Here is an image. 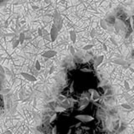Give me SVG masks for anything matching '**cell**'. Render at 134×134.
<instances>
[{
	"label": "cell",
	"instance_id": "cell-1",
	"mask_svg": "<svg viewBox=\"0 0 134 134\" xmlns=\"http://www.w3.org/2000/svg\"><path fill=\"white\" fill-rule=\"evenodd\" d=\"M53 24L57 27L59 31L63 27V18H62L61 14L58 12V10H54V24Z\"/></svg>",
	"mask_w": 134,
	"mask_h": 134
},
{
	"label": "cell",
	"instance_id": "cell-2",
	"mask_svg": "<svg viewBox=\"0 0 134 134\" xmlns=\"http://www.w3.org/2000/svg\"><path fill=\"white\" fill-rule=\"evenodd\" d=\"M58 34H59V30H58L57 27L53 24L51 29H50V40L53 41V42L55 41L56 39H57V37H58Z\"/></svg>",
	"mask_w": 134,
	"mask_h": 134
},
{
	"label": "cell",
	"instance_id": "cell-3",
	"mask_svg": "<svg viewBox=\"0 0 134 134\" xmlns=\"http://www.w3.org/2000/svg\"><path fill=\"white\" fill-rule=\"evenodd\" d=\"M75 118L83 122H90L94 120L93 116H89V115H78V116H75Z\"/></svg>",
	"mask_w": 134,
	"mask_h": 134
},
{
	"label": "cell",
	"instance_id": "cell-4",
	"mask_svg": "<svg viewBox=\"0 0 134 134\" xmlns=\"http://www.w3.org/2000/svg\"><path fill=\"white\" fill-rule=\"evenodd\" d=\"M20 75H22L23 77H24L25 80H27L29 82H35L37 81V78L35 76H34L33 75L31 74H29V73H26V72H21L20 73Z\"/></svg>",
	"mask_w": 134,
	"mask_h": 134
},
{
	"label": "cell",
	"instance_id": "cell-5",
	"mask_svg": "<svg viewBox=\"0 0 134 134\" xmlns=\"http://www.w3.org/2000/svg\"><path fill=\"white\" fill-rule=\"evenodd\" d=\"M57 52L55 50H47V51L44 52L42 54V57L44 58H47V59H50V58H53L54 56L56 55Z\"/></svg>",
	"mask_w": 134,
	"mask_h": 134
},
{
	"label": "cell",
	"instance_id": "cell-6",
	"mask_svg": "<svg viewBox=\"0 0 134 134\" xmlns=\"http://www.w3.org/2000/svg\"><path fill=\"white\" fill-rule=\"evenodd\" d=\"M124 24H123V22L122 21H121V20L119 19H117V20H116V22H115V24H114V28H115V29H116V31L117 32H119L121 29H124Z\"/></svg>",
	"mask_w": 134,
	"mask_h": 134
},
{
	"label": "cell",
	"instance_id": "cell-7",
	"mask_svg": "<svg viewBox=\"0 0 134 134\" xmlns=\"http://www.w3.org/2000/svg\"><path fill=\"white\" fill-rule=\"evenodd\" d=\"M103 60H104V55H103V54L98 56V57L97 58V60H96V61H95V67L99 66V65L103 62Z\"/></svg>",
	"mask_w": 134,
	"mask_h": 134
},
{
	"label": "cell",
	"instance_id": "cell-8",
	"mask_svg": "<svg viewBox=\"0 0 134 134\" xmlns=\"http://www.w3.org/2000/svg\"><path fill=\"white\" fill-rule=\"evenodd\" d=\"M112 63L116 64V65H125L127 64V62L122 59H116L112 60Z\"/></svg>",
	"mask_w": 134,
	"mask_h": 134
},
{
	"label": "cell",
	"instance_id": "cell-9",
	"mask_svg": "<svg viewBox=\"0 0 134 134\" xmlns=\"http://www.w3.org/2000/svg\"><path fill=\"white\" fill-rule=\"evenodd\" d=\"M70 39H71V42L75 43L76 42V33L74 30H71L70 31Z\"/></svg>",
	"mask_w": 134,
	"mask_h": 134
},
{
	"label": "cell",
	"instance_id": "cell-10",
	"mask_svg": "<svg viewBox=\"0 0 134 134\" xmlns=\"http://www.w3.org/2000/svg\"><path fill=\"white\" fill-rule=\"evenodd\" d=\"M90 91L92 92V96H91V99L93 100L94 101H97V100H99L100 99V95L97 93L96 90H90Z\"/></svg>",
	"mask_w": 134,
	"mask_h": 134
},
{
	"label": "cell",
	"instance_id": "cell-11",
	"mask_svg": "<svg viewBox=\"0 0 134 134\" xmlns=\"http://www.w3.org/2000/svg\"><path fill=\"white\" fill-rule=\"evenodd\" d=\"M101 27L105 30H108L109 28H110L107 21H105V20H101Z\"/></svg>",
	"mask_w": 134,
	"mask_h": 134
},
{
	"label": "cell",
	"instance_id": "cell-12",
	"mask_svg": "<svg viewBox=\"0 0 134 134\" xmlns=\"http://www.w3.org/2000/svg\"><path fill=\"white\" fill-rule=\"evenodd\" d=\"M26 39V36L24 33H20L19 37H18V40L20 41V45H23L24 42V40Z\"/></svg>",
	"mask_w": 134,
	"mask_h": 134
},
{
	"label": "cell",
	"instance_id": "cell-13",
	"mask_svg": "<svg viewBox=\"0 0 134 134\" xmlns=\"http://www.w3.org/2000/svg\"><path fill=\"white\" fill-rule=\"evenodd\" d=\"M121 107H123L124 109H127V110H131L132 109V106L130 103L128 102H125V103H122V105H121Z\"/></svg>",
	"mask_w": 134,
	"mask_h": 134
},
{
	"label": "cell",
	"instance_id": "cell-14",
	"mask_svg": "<svg viewBox=\"0 0 134 134\" xmlns=\"http://www.w3.org/2000/svg\"><path fill=\"white\" fill-rule=\"evenodd\" d=\"M35 69H36L37 71H40V69H41V65H40V62H39V60H36V61H35Z\"/></svg>",
	"mask_w": 134,
	"mask_h": 134
},
{
	"label": "cell",
	"instance_id": "cell-15",
	"mask_svg": "<svg viewBox=\"0 0 134 134\" xmlns=\"http://www.w3.org/2000/svg\"><path fill=\"white\" fill-rule=\"evenodd\" d=\"M20 44V41L18 40V39H15V40L13 42V45H12V46H13V48L15 49V48H17V47L18 46V45Z\"/></svg>",
	"mask_w": 134,
	"mask_h": 134
},
{
	"label": "cell",
	"instance_id": "cell-16",
	"mask_svg": "<svg viewBox=\"0 0 134 134\" xmlns=\"http://www.w3.org/2000/svg\"><path fill=\"white\" fill-rule=\"evenodd\" d=\"M93 47H94L93 45H86L83 47V50H91Z\"/></svg>",
	"mask_w": 134,
	"mask_h": 134
},
{
	"label": "cell",
	"instance_id": "cell-17",
	"mask_svg": "<svg viewBox=\"0 0 134 134\" xmlns=\"http://www.w3.org/2000/svg\"><path fill=\"white\" fill-rule=\"evenodd\" d=\"M90 37L93 39V38H95L96 37V35H97V30H96L95 29H93L90 31Z\"/></svg>",
	"mask_w": 134,
	"mask_h": 134
},
{
	"label": "cell",
	"instance_id": "cell-18",
	"mask_svg": "<svg viewBox=\"0 0 134 134\" xmlns=\"http://www.w3.org/2000/svg\"><path fill=\"white\" fill-rule=\"evenodd\" d=\"M124 87H125L126 90H129L130 89L129 83L127 82V80H124Z\"/></svg>",
	"mask_w": 134,
	"mask_h": 134
},
{
	"label": "cell",
	"instance_id": "cell-19",
	"mask_svg": "<svg viewBox=\"0 0 134 134\" xmlns=\"http://www.w3.org/2000/svg\"><path fill=\"white\" fill-rule=\"evenodd\" d=\"M55 111H56V112H65V108H64V107H56V108H55Z\"/></svg>",
	"mask_w": 134,
	"mask_h": 134
},
{
	"label": "cell",
	"instance_id": "cell-20",
	"mask_svg": "<svg viewBox=\"0 0 134 134\" xmlns=\"http://www.w3.org/2000/svg\"><path fill=\"white\" fill-rule=\"evenodd\" d=\"M70 52H71V54H75V50L74 49V47L71 45V46H70Z\"/></svg>",
	"mask_w": 134,
	"mask_h": 134
},
{
	"label": "cell",
	"instance_id": "cell-21",
	"mask_svg": "<svg viewBox=\"0 0 134 134\" xmlns=\"http://www.w3.org/2000/svg\"><path fill=\"white\" fill-rule=\"evenodd\" d=\"M38 35H39V36H43V30L40 29V28H39V29H38Z\"/></svg>",
	"mask_w": 134,
	"mask_h": 134
},
{
	"label": "cell",
	"instance_id": "cell-22",
	"mask_svg": "<svg viewBox=\"0 0 134 134\" xmlns=\"http://www.w3.org/2000/svg\"><path fill=\"white\" fill-rule=\"evenodd\" d=\"M127 101H129V102H134V95H133V96H132L131 97L128 98Z\"/></svg>",
	"mask_w": 134,
	"mask_h": 134
},
{
	"label": "cell",
	"instance_id": "cell-23",
	"mask_svg": "<svg viewBox=\"0 0 134 134\" xmlns=\"http://www.w3.org/2000/svg\"><path fill=\"white\" fill-rule=\"evenodd\" d=\"M54 65H52V66L50 67V71H49V74L51 75L52 73L54 72Z\"/></svg>",
	"mask_w": 134,
	"mask_h": 134
},
{
	"label": "cell",
	"instance_id": "cell-24",
	"mask_svg": "<svg viewBox=\"0 0 134 134\" xmlns=\"http://www.w3.org/2000/svg\"><path fill=\"white\" fill-rule=\"evenodd\" d=\"M81 71H83V72H91V70L90 69H82Z\"/></svg>",
	"mask_w": 134,
	"mask_h": 134
},
{
	"label": "cell",
	"instance_id": "cell-25",
	"mask_svg": "<svg viewBox=\"0 0 134 134\" xmlns=\"http://www.w3.org/2000/svg\"><path fill=\"white\" fill-rule=\"evenodd\" d=\"M56 116H57V115H56V114H54V116H52V117H51V119H50V122H52L53 121H54V119H55V118H56Z\"/></svg>",
	"mask_w": 134,
	"mask_h": 134
},
{
	"label": "cell",
	"instance_id": "cell-26",
	"mask_svg": "<svg viewBox=\"0 0 134 134\" xmlns=\"http://www.w3.org/2000/svg\"><path fill=\"white\" fill-rule=\"evenodd\" d=\"M25 36H26V39H30V38H31V35H30L29 33H27V35H25Z\"/></svg>",
	"mask_w": 134,
	"mask_h": 134
},
{
	"label": "cell",
	"instance_id": "cell-27",
	"mask_svg": "<svg viewBox=\"0 0 134 134\" xmlns=\"http://www.w3.org/2000/svg\"><path fill=\"white\" fill-rule=\"evenodd\" d=\"M73 84H74V83H71V90H70V91L71 92H72L73 91Z\"/></svg>",
	"mask_w": 134,
	"mask_h": 134
},
{
	"label": "cell",
	"instance_id": "cell-28",
	"mask_svg": "<svg viewBox=\"0 0 134 134\" xmlns=\"http://www.w3.org/2000/svg\"><path fill=\"white\" fill-rule=\"evenodd\" d=\"M39 8H38L37 6H33V9H38Z\"/></svg>",
	"mask_w": 134,
	"mask_h": 134
},
{
	"label": "cell",
	"instance_id": "cell-29",
	"mask_svg": "<svg viewBox=\"0 0 134 134\" xmlns=\"http://www.w3.org/2000/svg\"><path fill=\"white\" fill-rule=\"evenodd\" d=\"M80 122H79L78 124H76V125H75V127H79V126H80Z\"/></svg>",
	"mask_w": 134,
	"mask_h": 134
}]
</instances>
